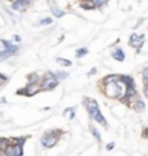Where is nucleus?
<instances>
[{"label": "nucleus", "mask_w": 148, "mask_h": 156, "mask_svg": "<svg viewBox=\"0 0 148 156\" xmlns=\"http://www.w3.org/2000/svg\"><path fill=\"white\" fill-rule=\"evenodd\" d=\"M60 134H63L61 130H51V132H48L42 136V139H41V143L42 146L45 147V149H51L54 146L57 145L58 139H60Z\"/></svg>", "instance_id": "1"}, {"label": "nucleus", "mask_w": 148, "mask_h": 156, "mask_svg": "<svg viewBox=\"0 0 148 156\" xmlns=\"http://www.w3.org/2000/svg\"><path fill=\"white\" fill-rule=\"evenodd\" d=\"M57 85H58V78H57V75H55V74H52V73H48L45 77L42 78L41 88L45 90V91H48V90L55 88Z\"/></svg>", "instance_id": "2"}, {"label": "nucleus", "mask_w": 148, "mask_h": 156, "mask_svg": "<svg viewBox=\"0 0 148 156\" xmlns=\"http://www.w3.org/2000/svg\"><path fill=\"white\" fill-rule=\"evenodd\" d=\"M41 88V84L39 83H29L28 84V87L26 88H23L20 90V91H17V94H25V95H34L36 94Z\"/></svg>", "instance_id": "3"}, {"label": "nucleus", "mask_w": 148, "mask_h": 156, "mask_svg": "<svg viewBox=\"0 0 148 156\" xmlns=\"http://www.w3.org/2000/svg\"><path fill=\"white\" fill-rule=\"evenodd\" d=\"M22 145L23 143H12L7 146L6 149V155H10V156H19L23 153V149H22Z\"/></svg>", "instance_id": "4"}, {"label": "nucleus", "mask_w": 148, "mask_h": 156, "mask_svg": "<svg viewBox=\"0 0 148 156\" xmlns=\"http://www.w3.org/2000/svg\"><path fill=\"white\" fill-rule=\"evenodd\" d=\"M84 106H86V108H87L89 114H90V117H93L94 114H96V113L100 112V110H99V106H97V103L94 100L86 98V100H84Z\"/></svg>", "instance_id": "5"}, {"label": "nucleus", "mask_w": 148, "mask_h": 156, "mask_svg": "<svg viewBox=\"0 0 148 156\" xmlns=\"http://www.w3.org/2000/svg\"><path fill=\"white\" fill-rule=\"evenodd\" d=\"M129 44L132 45V46H135V48H141L142 46V44H144V36L141 35V36H138L137 34H134L131 36V39H129Z\"/></svg>", "instance_id": "6"}, {"label": "nucleus", "mask_w": 148, "mask_h": 156, "mask_svg": "<svg viewBox=\"0 0 148 156\" xmlns=\"http://www.w3.org/2000/svg\"><path fill=\"white\" fill-rule=\"evenodd\" d=\"M91 119H93V120H96L97 123H100V124H102L103 127H108V122H106V119H105V117L102 116V113H100V112L96 113V114H94V116L91 117Z\"/></svg>", "instance_id": "7"}, {"label": "nucleus", "mask_w": 148, "mask_h": 156, "mask_svg": "<svg viewBox=\"0 0 148 156\" xmlns=\"http://www.w3.org/2000/svg\"><path fill=\"white\" fill-rule=\"evenodd\" d=\"M112 56H113L115 59H118V61H124L125 59V55H124V51L120 49V48H116V49L112 52Z\"/></svg>", "instance_id": "8"}, {"label": "nucleus", "mask_w": 148, "mask_h": 156, "mask_svg": "<svg viewBox=\"0 0 148 156\" xmlns=\"http://www.w3.org/2000/svg\"><path fill=\"white\" fill-rule=\"evenodd\" d=\"M10 145V140L7 139H0V155H6V149Z\"/></svg>", "instance_id": "9"}, {"label": "nucleus", "mask_w": 148, "mask_h": 156, "mask_svg": "<svg viewBox=\"0 0 148 156\" xmlns=\"http://www.w3.org/2000/svg\"><path fill=\"white\" fill-rule=\"evenodd\" d=\"M122 75H108V77L103 80V84H108V83H115V81H119Z\"/></svg>", "instance_id": "10"}, {"label": "nucleus", "mask_w": 148, "mask_h": 156, "mask_svg": "<svg viewBox=\"0 0 148 156\" xmlns=\"http://www.w3.org/2000/svg\"><path fill=\"white\" fill-rule=\"evenodd\" d=\"M81 7H83V9H86V10H90V9H94V5H93V2H91V0H89V2H83V3H81Z\"/></svg>", "instance_id": "11"}, {"label": "nucleus", "mask_w": 148, "mask_h": 156, "mask_svg": "<svg viewBox=\"0 0 148 156\" xmlns=\"http://www.w3.org/2000/svg\"><path fill=\"white\" fill-rule=\"evenodd\" d=\"M51 10H52V15H54L55 17H63L64 15H65V13H64L61 9H58V7H52Z\"/></svg>", "instance_id": "12"}, {"label": "nucleus", "mask_w": 148, "mask_h": 156, "mask_svg": "<svg viewBox=\"0 0 148 156\" xmlns=\"http://www.w3.org/2000/svg\"><path fill=\"white\" fill-rule=\"evenodd\" d=\"M91 2H93L94 7H103V6L106 5V2H108V0H91Z\"/></svg>", "instance_id": "13"}, {"label": "nucleus", "mask_w": 148, "mask_h": 156, "mask_svg": "<svg viewBox=\"0 0 148 156\" xmlns=\"http://www.w3.org/2000/svg\"><path fill=\"white\" fill-rule=\"evenodd\" d=\"M144 107H145V106H144V103L138 98L137 103H135V106H134V108H135V110H138V112H141V110H144Z\"/></svg>", "instance_id": "14"}, {"label": "nucleus", "mask_w": 148, "mask_h": 156, "mask_svg": "<svg viewBox=\"0 0 148 156\" xmlns=\"http://www.w3.org/2000/svg\"><path fill=\"white\" fill-rule=\"evenodd\" d=\"M87 52H89V51L86 49V48H81V49H77V58H80V56H84L86 54H87Z\"/></svg>", "instance_id": "15"}, {"label": "nucleus", "mask_w": 148, "mask_h": 156, "mask_svg": "<svg viewBox=\"0 0 148 156\" xmlns=\"http://www.w3.org/2000/svg\"><path fill=\"white\" fill-rule=\"evenodd\" d=\"M28 78H29V83H38V75L36 74H31Z\"/></svg>", "instance_id": "16"}, {"label": "nucleus", "mask_w": 148, "mask_h": 156, "mask_svg": "<svg viewBox=\"0 0 148 156\" xmlns=\"http://www.w3.org/2000/svg\"><path fill=\"white\" fill-rule=\"evenodd\" d=\"M50 23H52V19L51 17H46V19H42L39 22V25H50Z\"/></svg>", "instance_id": "17"}, {"label": "nucleus", "mask_w": 148, "mask_h": 156, "mask_svg": "<svg viewBox=\"0 0 148 156\" xmlns=\"http://www.w3.org/2000/svg\"><path fill=\"white\" fill-rule=\"evenodd\" d=\"M60 64H63V65H71V61H68V59H61V58H58L57 59Z\"/></svg>", "instance_id": "18"}, {"label": "nucleus", "mask_w": 148, "mask_h": 156, "mask_svg": "<svg viewBox=\"0 0 148 156\" xmlns=\"http://www.w3.org/2000/svg\"><path fill=\"white\" fill-rule=\"evenodd\" d=\"M144 94L148 98V81H144Z\"/></svg>", "instance_id": "19"}, {"label": "nucleus", "mask_w": 148, "mask_h": 156, "mask_svg": "<svg viewBox=\"0 0 148 156\" xmlns=\"http://www.w3.org/2000/svg\"><path fill=\"white\" fill-rule=\"evenodd\" d=\"M55 75H57V78H67L68 77L67 73H55Z\"/></svg>", "instance_id": "20"}, {"label": "nucleus", "mask_w": 148, "mask_h": 156, "mask_svg": "<svg viewBox=\"0 0 148 156\" xmlns=\"http://www.w3.org/2000/svg\"><path fill=\"white\" fill-rule=\"evenodd\" d=\"M91 132H93V134H94V137H96L97 140H100V134H99V132H97L94 127H91Z\"/></svg>", "instance_id": "21"}, {"label": "nucleus", "mask_w": 148, "mask_h": 156, "mask_svg": "<svg viewBox=\"0 0 148 156\" xmlns=\"http://www.w3.org/2000/svg\"><path fill=\"white\" fill-rule=\"evenodd\" d=\"M142 75H144V81H148V67L142 71Z\"/></svg>", "instance_id": "22"}, {"label": "nucleus", "mask_w": 148, "mask_h": 156, "mask_svg": "<svg viewBox=\"0 0 148 156\" xmlns=\"http://www.w3.org/2000/svg\"><path fill=\"white\" fill-rule=\"evenodd\" d=\"M68 113H70V119H73V117H74L73 108H67V110H65V114H68Z\"/></svg>", "instance_id": "23"}, {"label": "nucleus", "mask_w": 148, "mask_h": 156, "mask_svg": "<svg viewBox=\"0 0 148 156\" xmlns=\"http://www.w3.org/2000/svg\"><path fill=\"white\" fill-rule=\"evenodd\" d=\"M142 137H145V139H148V127H145L142 130Z\"/></svg>", "instance_id": "24"}, {"label": "nucleus", "mask_w": 148, "mask_h": 156, "mask_svg": "<svg viewBox=\"0 0 148 156\" xmlns=\"http://www.w3.org/2000/svg\"><path fill=\"white\" fill-rule=\"evenodd\" d=\"M113 146H115V143H109V145L106 146V149H108V151H110V149H113Z\"/></svg>", "instance_id": "25"}]
</instances>
